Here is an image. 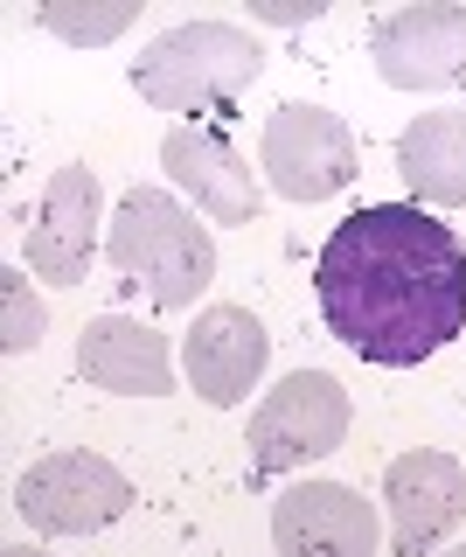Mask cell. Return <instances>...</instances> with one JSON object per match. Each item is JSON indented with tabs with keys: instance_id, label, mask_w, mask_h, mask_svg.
I'll use <instances>...</instances> for the list:
<instances>
[{
	"instance_id": "obj_7",
	"label": "cell",
	"mask_w": 466,
	"mask_h": 557,
	"mask_svg": "<svg viewBox=\"0 0 466 557\" xmlns=\"http://www.w3.org/2000/svg\"><path fill=\"white\" fill-rule=\"evenodd\" d=\"M161 168H167V182L196 202V216H210V223H257V209H265V182H257V168L244 161V147L230 139L223 119L167 126Z\"/></svg>"
},
{
	"instance_id": "obj_17",
	"label": "cell",
	"mask_w": 466,
	"mask_h": 557,
	"mask_svg": "<svg viewBox=\"0 0 466 557\" xmlns=\"http://www.w3.org/2000/svg\"><path fill=\"white\" fill-rule=\"evenodd\" d=\"M251 22H272V28L320 22V0H251Z\"/></svg>"
},
{
	"instance_id": "obj_3",
	"label": "cell",
	"mask_w": 466,
	"mask_h": 557,
	"mask_svg": "<svg viewBox=\"0 0 466 557\" xmlns=\"http://www.w3.org/2000/svg\"><path fill=\"white\" fill-rule=\"evenodd\" d=\"M105 258L126 293H147L153 307H196V293L216 278L210 216H196L167 188H133L105 223Z\"/></svg>"
},
{
	"instance_id": "obj_10",
	"label": "cell",
	"mask_w": 466,
	"mask_h": 557,
	"mask_svg": "<svg viewBox=\"0 0 466 557\" xmlns=\"http://www.w3.org/2000/svg\"><path fill=\"white\" fill-rule=\"evenodd\" d=\"M376 502L341 481H300L272 502V544L279 557H376Z\"/></svg>"
},
{
	"instance_id": "obj_13",
	"label": "cell",
	"mask_w": 466,
	"mask_h": 557,
	"mask_svg": "<svg viewBox=\"0 0 466 557\" xmlns=\"http://www.w3.org/2000/svg\"><path fill=\"white\" fill-rule=\"evenodd\" d=\"M77 376L112 397H167L175 391V356H167L161 327L133 321V313H98L77 335Z\"/></svg>"
},
{
	"instance_id": "obj_15",
	"label": "cell",
	"mask_w": 466,
	"mask_h": 557,
	"mask_svg": "<svg viewBox=\"0 0 466 557\" xmlns=\"http://www.w3.org/2000/svg\"><path fill=\"white\" fill-rule=\"evenodd\" d=\"M133 22H140V0H49L42 8V28L71 49H105Z\"/></svg>"
},
{
	"instance_id": "obj_11",
	"label": "cell",
	"mask_w": 466,
	"mask_h": 557,
	"mask_svg": "<svg viewBox=\"0 0 466 557\" xmlns=\"http://www.w3.org/2000/svg\"><path fill=\"white\" fill-rule=\"evenodd\" d=\"M98 223H112L98 174L91 168H56L49 188H42L36 223H28V272L49 278V286H77V278L91 272Z\"/></svg>"
},
{
	"instance_id": "obj_9",
	"label": "cell",
	"mask_w": 466,
	"mask_h": 557,
	"mask_svg": "<svg viewBox=\"0 0 466 557\" xmlns=\"http://www.w3.org/2000/svg\"><path fill=\"white\" fill-rule=\"evenodd\" d=\"M383 509H390V557H431L466 522V467L439 446L396 453L383 474Z\"/></svg>"
},
{
	"instance_id": "obj_12",
	"label": "cell",
	"mask_w": 466,
	"mask_h": 557,
	"mask_svg": "<svg viewBox=\"0 0 466 557\" xmlns=\"http://www.w3.org/2000/svg\"><path fill=\"white\" fill-rule=\"evenodd\" d=\"M181 362H188V383H196L202 405L230 411L257 391V376L272 362V335L257 327L251 307H202L196 327L181 335Z\"/></svg>"
},
{
	"instance_id": "obj_1",
	"label": "cell",
	"mask_w": 466,
	"mask_h": 557,
	"mask_svg": "<svg viewBox=\"0 0 466 557\" xmlns=\"http://www.w3.org/2000/svg\"><path fill=\"white\" fill-rule=\"evenodd\" d=\"M320 321L383 370H418L466 327V244L418 202H369L314 258Z\"/></svg>"
},
{
	"instance_id": "obj_5",
	"label": "cell",
	"mask_w": 466,
	"mask_h": 557,
	"mask_svg": "<svg viewBox=\"0 0 466 557\" xmlns=\"http://www.w3.org/2000/svg\"><path fill=\"white\" fill-rule=\"evenodd\" d=\"M14 509L42 536H91L133 509V481L105 453H49L14 481Z\"/></svg>"
},
{
	"instance_id": "obj_16",
	"label": "cell",
	"mask_w": 466,
	"mask_h": 557,
	"mask_svg": "<svg viewBox=\"0 0 466 557\" xmlns=\"http://www.w3.org/2000/svg\"><path fill=\"white\" fill-rule=\"evenodd\" d=\"M42 327H49V307L28 293L22 265H0V348H8V356H28V348L42 342Z\"/></svg>"
},
{
	"instance_id": "obj_18",
	"label": "cell",
	"mask_w": 466,
	"mask_h": 557,
	"mask_svg": "<svg viewBox=\"0 0 466 557\" xmlns=\"http://www.w3.org/2000/svg\"><path fill=\"white\" fill-rule=\"evenodd\" d=\"M0 557H49V550H28V544H8V550H0Z\"/></svg>"
},
{
	"instance_id": "obj_8",
	"label": "cell",
	"mask_w": 466,
	"mask_h": 557,
	"mask_svg": "<svg viewBox=\"0 0 466 557\" xmlns=\"http://www.w3.org/2000/svg\"><path fill=\"white\" fill-rule=\"evenodd\" d=\"M369 57L396 91H453L466 84V8L459 0H418L376 22Z\"/></svg>"
},
{
	"instance_id": "obj_19",
	"label": "cell",
	"mask_w": 466,
	"mask_h": 557,
	"mask_svg": "<svg viewBox=\"0 0 466 557\" xmlns=\"http://www.w3.org/2000/svg\"><path fill=\"white\" fill-rule=\"evenodd\" d=\"M445 557H466V544H459V550H445Z\"/></svg>"
},
{
	"instance_id": "obj_4",
	"label": "cell",
	"mask_w": 466,
	"mask_h": 557,
	"mask_svg": "<svg viewBox=\"0 0 466 557\" xmlns=\"http://www.w3.org/2000/svg\"><path fill=\"white\" fill-rule=\"evenodd\" d=\"M349 391L327 370H292L251 411V467L257 474H300L349 440Z\"/></svg>"
},
{
	"instance_id": "obj_6",
	"label": "cell",
	"mask_w": 466,
	"mask_h": 557,
	"mask_svg": "<svg viewBox=\"0 0 466 557\" xmlns=\"http://www.w3.org/2000/svg\"><path fill=\"white\" fill-rule=\"evenodd\" d=\"M257 161H265V182L279 188L286 202H327V196H341V188L355 182L362 153H355V133L341 126V112L292 98V104H279V112L265 119Z\"/></svg>"
},
{
	"instance_id": "obj_2",
	"label": "cell",
	"mask_w": 466,
	"mask_h": 557,
	"mask_svg": "<svg viewBox=\"0 0 466 557\" xmlns=\"http://www.w3.org/2000/svg\"><path fill=\"white\" fill-rule=\"evenodd\" d=\"M126 77L153 112H181V126H202V119H230V104L265 77V49L237 22H181L153 35Z\"/></svg>"
},
{
	"instance_id": "obj_14",
	"label": "cell",
	"mask_w": 466,
	"mask_h": 557,
	"mask_svg": "<svg viewBox=\"0 0 466 557\" xmlns=\"http://www.w3.org/2000/svg\"><path fill=\"white\" fill-rule=\"evenodd\" d=\"M396 174L411 202L459 209L466 202V112H418L396 133Z\"/></svg>"
}]
</instances>
